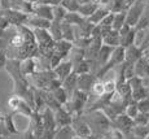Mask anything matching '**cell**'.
<instances>
[{"instance_id":"6da1fadb","label":"cell","mask_w":149,"mask_h":139,"mask_svg":"<svg viewBox=\"0 0 149 139\" xmlns=\"http://www.w3.org/2000/svg\"><path fill=\"white\" fill-rule=\"evenodd\" d=\"M84 117H86V120L88 121V124H90L91 130H92V134H95L96 137H99L100 139H102L104 133L113 125V122L105 116V113L101 111V109L86 112Z\"/></svg>"},{"instance_id":"7a4b0ae2","label":"cell","mask_w":149,"mask_h":139,"mask_svg":"<svg viewBox=\"0 0 149 139\" xmlns=\"http://www.w3.org/2000/svg\"><path fill=\"white\" fill-rule=\"evenodd\" d=\"M90 96L91 95L88 94V92H84V91H82V90L77 88L64 107L73 116L83 114L86 111V107H87V103L90 101Z\"/></svg>"},{"instance_id":"3957f363","label":"cell","mask_w":149,"mask_h":139,"mask_svg":"<svg viewBox=\"0 0 149 139\" xmlns=\"http://www.w3.org/2000/svg\"><path fill=\"white\" fill-rule=\"evenodd\" d=\"M8 107L13 113H18L21 116H26L30 118L31 114L34 113V109L31 108V105L25 100V98L18 96V95H14L9 100H8Z\"/></svg>"},{"instance_id":"277c9868","label":"cell","mask_w":149,"mask_h":139,"mask_svg":"<svg viewBox=\"0 0 149 139\" xmlns=\"http://www.w3.org/2000/svg\"><path fill=\"white\" fill-rule=\"evenodd\" d=\"M71 126H73L75 134L79 135V137H90V135L92 134V130H91V126H90V124H88V121L86 120L84 113L73 116Z\"/></svg>"},{"instance_id":"5b68a950","label":"cell","mask_w":149,"mask_h":139,"mask_svg":"<svg viewBox=\"0 0 149 139\" xmlns=\"http://www.w3.org/2000/svg\"><path fill=\"white\" fill-rule=\"evenodd\" d=\"M113 125L116 127H118L125 135H127V134H130V133H132V129H134V126H135V121L131 117H128L126 113H121L116 118Z\"/></svg>"},{"instance_id":"8992f818","label":"cell","mask_w":149,"mask_h":139,"mask_svg":"<svg viewBox=\"0 0 149 139\" xmlns=\"http://www.w3.org/2000/svg\"><path fill=\"white\" fill-rule=\"evenodd\" d=\"M54 112V118H56V124L57 127H64L71 125V121H73V114L65 108L64 105H61L58 109H56Z\"/></svg>"},{"instance_id":"52a82bcc","label":"cell","mask_w":149,"mask_h":139,"mask_svg":"<svg viewBox=\"0 0 149 139\" xmlns=\"http://www.w3.org/2000/svg\"><path fill=\"white\" fill-rule=\"evenodd\" d=\"M97 79H99V78H97L96 76L90 74V73L78 74V88L90 94V91H91V88H92L93 83H95Z\"/></svg>"},{"instance_id":"ba28073f","label":"cell","mask_w":149,"mask_h":139,"mask_svg":"<svg viewBox=\"0 0 149 139\" xmlns=\"http://www.w3.org/2000/svg\"><path fill=\"white\" fill-rule=\"evenodd\" d=\"M54 73H56V76L58 79L64 81L65 78H66L69 74H71L74 72V64L71 60H69V61H64V62H60L58 65L56 66V68L53 69Z\"/></svg>"},{"instance_id":"9c48e42d","label":"cell","mask_w":149,"mask_h":139,"mask_svg":"<svg viewBox=\"0 0 149 139\" xmlns=\"http://www.w3.org/2000/svg\"><path fill=\"white\" fill-rule=\"evenodd\" d=\"M42 117H43V124H44V129L47 130H57V124L56 118H54V112L51 108L45 107L42 111Z\"/></svg>"},{"instance_id":"30bf717a","label":"cell","mask_w":149,"mask_h":139,"mask_svg":"<svg viewBox=\"0 0 149 139\" xmlns=\"http://www.w3.org/2000/svg\"><path fill=\"white\" fill-rule=\"evenodd\" d=\"M62 87L68 91L69 96H71L73 92L78 88V74H77L75 72H73L71 74H69V76L62 81Z\"/></svg>"},{"instance_id":"8fae6325","label":"cell","mask_w":149,"mask_h":139,"mask_svg":"<svg viewBox=\"0 0 149 139\" xmlns=\"http://www.w3.org/2000/svg\"><path fill=\"white\" fill-rule=\"evenodd\" d=\"M36 69H38V65H36V61L33 57H27L21 64V70L25 77H31L33 74H35Z\"/></svg>"},{"instance_id":"7c38bea8","label":"cell","mask_w":149,"mask_h":139,"mask_svg":"<svg viewBox=\"0 0 149 139\" xmlns=\"http://www.w3.org/2000/svg\"><path fill=\"white\" fill-rule=\"evenodd\" d=\"M75 131H74L73 126H64V127H57L56 130V135L54 139H74L75 137Z\"/></svg>"},{"instance_id":"4fadbf2b","label":"cell","mask_w":149,"mask_h":139,"mask_svg":"<svg viewBox=\"0 0 149 139\" xmlns=\"http://www.w3.org/2000/svg\"><path fill=\"white\" fill-rule=\"evenodd\" d=\"M34 12H35L36 16L47 18V20H49V21L53 20V8H51L49 5H45V4L36 5V7L34 8Z\"/></svg>"},{"instance_id":"5bb4252c","label":"cell","mask_w":149,"mask_h":139,"mask_svg":"<svg viewBox=\"0 0 149 139\" xmlns=\"http://www.w3.org/2000/svg\"><path fill=\"white\" fill-rule=\"evenodd\" d=\"M51 92H52L53 96L56 98V100L58 101L61 105H65V104L69 101V99H70L68 91L64 87H62V86H60V87H57L56 90H53V91H51Z\"/></svg>"},{"instance_id":"9a60e30c","label":"cell","mask_w":149,"mask_h":139,"mask_svg":"<svg viewBox=\"0 0 149 139\" xmlns=\"http://www.w3.org/2000/svg\"><path fill=\"white\" fill-rule=\"evenodd\" d=\"M125 138L126 135L114 125H111L102 135V139H125Z\"/></svg>"},{"instance_id":"2e32d148","label":"cell","mask_w":149,"mask_h":139,"mask_svg":"<svg viewBox=\"0 0 149 139\" xmlns=\"http://www.w3.org/2000/svg\"><path fill=\"white\" fill-rule=\"evenodd\" d=\"M3 121H4L5 126H7V129L9 130L10 134H12V135H17V134H18V129H17L16 124H14L13 114H5L4 118H3Z\"/></svg>"},{"instance_id":"e0dca14e","label":"cell","mask_w":149,"mask_h":139,"mask_svg":"<svg viewBox=\"0 0 149 139\" xmlns=\"http://www.w3.org/2000/svg\"><path fill=\"white\" fill-rule=\"evenodd\" d=\"M105 94V87H104V82L100 79H97L95 83H93L92 88H91L90 91V95H92V96L95 98H99V96H102V95Z\"/></svg>"},{"instance_id":"ac0fdd59","label":"cell","mask_w":149,"mask_h":139,"mask_svg":"<svg viewBox=\"0 0 149 139\" xmlns=\"http://www.w3.org/2000/svg\"><path fill=\"white\" fill-rule=\"evenodd\" d=\"M125 113L128 116V117H131L132 120H135V117H137V114L140 113V109H139V105H137L136 101H131V103L127 104V107H126L125 109Z\"/></svg>"},{"instance_id":"d6986e66","label":"cell","mask_w":149,"mask_h":139,"mask_svg":"<svg viewBox=\"0 0 149 139\" xmlns=\"http://www.w3.org/2000/svg\"><path fill=\"white\" fill-rule=\"evenodd\" d=\"M96 5H93V4H91V3H84L83 5H81L79 7V11L78 12L82 14V16H92L93 13L96 12Z\"/></svg>"},{"instance_id":"ffe728a7","label":"cell","mask_w":149,"mask_h":139,"mask_svg":"<svg viewBox=\"0 0 149 139\" xmlns=\"http://www.w3.org/2000/svg\"><path fill=\"white\" fill-rule=\"evenodd\" d=\"M132 134H135L136 137L145 139L147 135L149 134V126H141V125H135L132 129Z\"/></svg>"},{"instance_id":"44dd1931","label":"cell","mask_w":149,"mask_h":139,"mask_svg":"<svg viewBox=\"0 0 149 139\" xmlns=\"http://www.w3.org/2000/svg\"><path fill=\"white\" fill-rule=\"evenodd\" d=\"M61 5L65 8L66 11H70V12H78L79 11V3L77 0H62Z\"/></svg>"},{"instance_id":"7402d4cb","label":"cell","mask_w":149,"mask_h":139,"mask_svg":"<svg viewBox=\"0 0 149 139\" xmlns=\"http://www.w3.org/2000/svg\"><path fill=\"white\" fill-rule=\"evenodd\" d=\"M62 38L69 40V42L74 39V30L70 24H66V22L62 24Z\"/></svg>"},{"instance_id":"603a6c76","label":"cell","mask_w":149,"mask_h":139,"mask_svg":"<svg viewBox=\"0 0 149 139\" xmlns=\"http://www.w3.org/2000/svg\"><path fill=\"white\" fill-rule=\"evenodd\" d=\"M107 16H108L107 11H104V9H96V12L90 17V21H92L93 24H97V22L102 21V20H104Z\"/></svg>"},{"instance_id":"cb8c5ba5","label":"cell","mask_w":149,"mask_h":139,"mask_svg":"<svg viewBox=\"0 0 149 139\" xmlns=\"http://www.w3.org/2000/svg\"><path fill=\"white\" fill-rule=\"evenodd\" d=\"M74 72L77 74H84V73H90V65L87 61H81L79 64H77L74 66Z\"/></svg>"},{"instance_id":"d4e9b609","label":"cell","mask_w":149,"mask_h":139,"mask_svg":"<svg viewBox=\"0 0 149 139\" xmlns=\"http://www.w3.org/2000/svg\"><path fill=\"white\" fill-rule=\"evenodd\" d=\"M135 125H141V126H148L149 124V113H143L140 112L137 114V117H135Z\"/></svg>"},{"instance_id":"484cf974","label":"cell","mask_w":149,"mask_h":139,"mask_svg":"<svg viewBox=\"0 0 149 139\" xmlns=\"http://www.w3.org/2000/svg\"><path fill=\"white\" fill-rule=\"evenodd\" d=\"M117 79H108L104 82V87H105V94H113L117 90Z\"/></svg>"},{"instance_id":"4316f807","label":"cell","mask_w":149,"mask_h":139,"mask_svg":"<svg viewBox=\"0 0 149 139\" xmlns=\"http://www.w3.org/2000/svg\"><path fill=\"white\" fill-rule=\"evenodd\" d=\"M136 103H137V105H139L140 112H143V113H149V96L136 101Z\"/></svg>"},{"instance_id":"83f0119b","label":"cell","mask_w":149,"mask_h":139,"mask_svg":"<svg viewBox=\"0 0 149 139\" xmlns=\"http://www.w3.org/2000/svg\"><path fill=\"white\" fill-rule=\"evenodd\" d=\"M21 139H39V138L36 135V133L34 131L33 127H29L27 130H25L21 134Z\"/></svg>"},{"instance_id":"f1b7e54d","label":"cell","mask_w":149,"mask_h":139,"mask_svg":"<svg viewBox=\"0 0 149 139\" xmlns=\"http://www.w3.org/2000/svg\"><path fill=\"white\" fill-rule=\"evenodd\" d=\"M54 135H56V130H47L44 129L43 134L40 135L39 139H54Z\"/></svg>"},{"instance_id":"f546056e","label":"cell","mask_w":149,"mask_h":139,"mask_svg":"<svg viewBox=\"0 0 149 139\" xmlns=\"http://www.w3.org/2000/svg\"><path fill=\"white\" fill-rule=\"evenodd\" d=\"M7 61H8V59L4 55V52H0V68H3V66L7 65Z\"/></svg>"},{"instance_id":"4dcf8cb0","label":"cell","mask_w":149,"mask_h":139,"mask_svg":"<svg viewBox=\"0 0 149 139\" xmlns=\"http://www.w3.org/2000/svg\"><path fill=\"white\" fill-rule=\"evenodd\" d=\"M125 139H141V138L136 137L135 134H132V133H130V134H127V135H126V138H125Z\"/></svg>"},{"instance_id":"1f68e13d","label":"cell","mask_w":149,"mask_h":139,"mask_svg":"<svg viewBox=\"0 0 149 139\" xmlns=\"http://www.w3.org/2000/svg\"><path fill=\"white\" fill-rule=\"evenodd\" d=\"M0 139H8V138H5V137H3V135H0Z\"/></svg>"}]
</instances>
